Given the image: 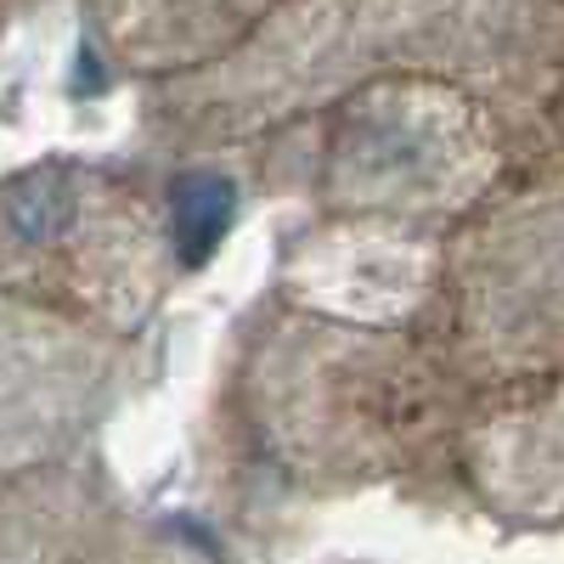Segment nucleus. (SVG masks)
<instances>
[{
	"label": "nucleus",
	"mask_w": 564,
	"mask_h": 564,
	"mask_svg": "<svg viewBox=\"0 0 564 564\" xmlns=\"http://www.w3.org/2000/svg\"><path fill=\"white\" fill-rule=\"evenodd\" d=\"M558 7H564V0H558Z\"/></svg>",
	"instance_id": "13"
},
{
	"label": "nucleus",
	"mask_w": 564,
	"mask_h": 564,
	"mask_svg": "<svg viewBox=\"0 0 564 564\" xmlns=\"http://www.w3.org/2000/svg\"><path fill=\"white\" fill-rule=\"evenodd\" d=\"M468 412L441 339L327 322L271 289L238 316L215 379L220 457L289 502L452 486Z\"/></svg>",
	"instance_id": "2"
},
{
	"label": "nucleus",
	"mask_w": 564,
	"mask_h": 564,
	"mask_svg": "<svg viewBox=\"0 0 564 564\" xmlns=\"http://www.w3.org/2000/svg\"><path fill=\"white\" fill-rule=\"evenodd\" d=\"M265 148V186L311 215H379L452 231L536 164L491 102L446 79H372Z\"/></svg>",
	"instance_id": "3"
},
{
	"label": "nucleus",
	"mask_w": 564,
	"mask_h": 564,
	"mask_svg": "<svg viewBox=\"0 0 564 564\" xmlns=\"http://www.w3.org/2000/svg\"><path fill=\"white\" fill-rule=\"evenodd\" d=\"M553 153L564 159V85H558V102H553Z\"/></svg>",
	"instance_id": "11"
},
{
	"label": "nucleus",
	"mask_w": 564,
	"mask_h": 564,
	"mask_svg": "<svg viewBox=\"0 0 564 564\" xmlns=\"http://www.w3.org/2000/svg\"><path fill=\"white\" fill-rule=\"evenodd\" d=\"M289 0H79L102 63L153 90L226 63Z\"/></svg>",
	"instance_id": "10"
},
{
	"label": "nucleus",
	"mask_w": 564,
	"mask_h": 564,
	"mask_svg": "<svg viewBox=\"0 0 564 564\" xmlns=\"http://www.w3.org/2000/svg\"><path fill=\"white\" fill-rule=\"evenodd\" d=\"M12 12H18V0H0V29L12 23Z\"/></svg>",
	"instance_id": "12"
},
{
	"label": "nucleus",
	"mask_w": 564,
	"mask_h": 564,
	"mask_svg": "<svg viewBox=\"0 0 564 564\" xmlns=\"http://www.w3.org/2000/svg\"><path fill=\"white\" fill-rule=\"evenodd\" d=\"M372 79L475 90L531 159L553 153L564 85L558 0H289L226 63L159 85L148 124L170 153H231L294 130Z\"/></svg>",
	"instance_id": "1"
},
{
	"label": "nucleus",
	"mask_w": 564,
	"mask_h": 564,
	"mask_svg": "<svg viewBox=\"0 0 564 564\" xmlns=\"http://www.w3.org/2000/svg\"><path fill=\"white\" fill-rule=\"evenodd\" d=\"M175 260V215L119 164L34 159L0 175V294L141 339Z\"/></svg>",
	"instance_id": "4"
},
{
	"label": "nucleus",
	"mask_w": 564,
	"mask_h": 564,
	"mask_svg": "<svg viewBox=\"0 0 564 564\" xmlns=\"http://www.w3.org/2000/svg\"><path fill=\"white\" fill-rule=\"evenodd\" d=\"M271 294L327 322L435 339L446 300V231L379 215H316L282 243Z\"/></svg>",
	"instance_id": "7"
},
{
	"label": "nucleus",
	"mask_w": 564,
	"mask_h": 564,
	"mask_svg": "<svg viewBox=\"0 0 564 564\" xmlns=\"http://www.w3.org/2000/svg\"><path fill=\"white\" fill-rule=\"evenodd\" d=\"M435 339L475 401L564 372V159L525 164L446 231Z\"/></svg>",
	"instance_id": "5"
},
{
	"label": "nucleus",
	"mask_w": 564,
	"mask_h": 564,
	"mask_svg": "<svg viewBox=\"0 0 564 564\" xmlns=\"http://www.w3.org/2000/svg\"><path fill=\"white\" fill-rule=\"evenodd\" d=\"M0 564H198L193 547L148 520L97 457L0 480Z\"/></svg>",
	"instance_id": "8"
},
{
	"label": "nucleus",
	"mask_w": 564,
	"mask_h": 564,
	"mask_svg": "<svg viewBox=\"0 0 564 564\" xmlns=\"http://www.w3.org/2000/svg\"><path fill=\"white\" fill-rule=\"evenodd\" d=\"M141 379V339L0 294V480L85 457Z\"/></svg>",
	"instance_id": "6"
},
{
	"label": "nucleus",
	"mask_w": 564,
	"mask_h": 564,
	"mask_svg": "<svg viewBox=\"0 0 564 564\" xmlns=\"http://www.w3.org/2000/svg\"><path fill=\"white\" fill-rule=\"evenodd\" d=\"M452 491L508 536L564 531V372L475 401L452 452Z\"/></svg>",
	"instance_id": "9"
}]
</instances>
